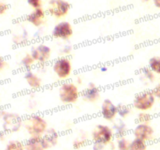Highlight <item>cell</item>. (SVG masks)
I'll return each mask as SVG.
<instances>
[{
  "instance_id": "35",
  "label": "cell",
  "mask_w": 160,
  "mask_h": 150,
  "mask_svg": "<svg viewBox=\"0 0 160 150\" xmlns=\"http://www.w3.org/2000/svg\"><path fill=\"white\" fill-rule=\"evenodd\" d=\"M142 1H145V2H148V1H150V0H142Z\"/></svg>"
},
{
  "instance_id": "10",
  "label": "cell",
  "mask_w": 160,
  "mask_h": 150,
  "mask_svg": "<svg viewBox=\"0 0 160 150\" xmlns=\"http://www.w3.org/2000/svg\"><path fill=\"white\" fill-rule=\"evenodd\" d=\"M133 134L136 138L147 142L153 138L154 130L148 123H138L134 129Z\"/></svg>"
},
{
  "instance_id": "19",
  "label": "cell",
  "mask_w": 160,
  "mask_h": 150,
  "mask_svg": "<svg viewBox=\"0 0 160 150\" xmlns=\"http://www.w3.org/2000/svg\"><path fill=\"white\" fill-rule=\"evenodd\" d=\"M34 63H35V60L33 59V57L30 53L25 55L21 59V61H20V65L26 70H31V69L32 68Z\"/></svg>"
},
{
  "instance_id": "8",
  "label": "cell",
  "mask_w": 160,
  "mask_h": 150,
  "mask_svg": "<svg viewBox=\"0 0 160 150\" xmlns=\"http://www.w3.org/2000/svg\"><path fill=\"white\" fill-rule=\"evenodd\" d=\"M51 53V48L48 45H45V44H40L37 46L33 47L30 54L35 60V62L43 65L50 59Z\"/></svg>"
},
{
  "instance_id": "34",
  "label": "cell",
  "mask_w": 160,
  "mask_h": 150,
  "mask_svg": "<svg viewBox=\"0 0 160 150\" xmlns=\"http://www.w3.org/2000/svg\"><path fill=\"white\" fill-rule=\"evenodd\" d=\"M5 113H6V112H5V111L3 110L2 108H0V118H1V117H2L3 116H4Z\"/></svg>"
},
{
  "instance_id": "24",
  "label": "cell",
  "mask_w": 160,
  "mask_h": 150,
  "mask_svg": "<svg viewBox=\"0 0 160 150\" xmlns=\"http://www.w3.org/2000/svg\"><path fill=\"white\" fill-rule=\"evenodd\" d=\"M130 142L124 137L119 138L117 141V148L118 150H128Z\"/></svg>"
},
{
  "instance_id": "32",
  "label": "cell",
  "mask_w": 160,
  "mask_h": 150,
  "mask_svg": "<svg viewBox=\"0 0 160 150\" xmlns=\"http://www.w3.org/2000/svg\"><path fill=\"white\" fill-rule=\"evenodd\" d=\"M93 150H105V145L99 143H94Z\"/></svg>"
},
{
  "instance_id": "11",
  "label": "cell",
  "mask_w": 160,
  "mask_h": 150,
  "mask_svg": "<svg viewBox=\"0 0 160 150\" xmlns=\"http://www.w3.org/2000/svg\"><path fill=\"white\" fill-rule=\"evenodd\" d=\"M101 115L106 120L112 121L117 115V106L109 98L103 100L101 106Z\"/></svg>"
},
{
  "instance_id": "4",
  "label": "cell",
  "mask_w": 160,
  "mask_h": 150,
  "mask_svg": "<svg viewBox=\"0 0 160 150\" xmlns=\"http://www.w3.org/2000/svg\"><path fill=\"white\" fill-rule=\"evenodd\" d=\"M114 136L113 131L109 126L98 124L94 128L92 132V138L94 143L107 145L111 142Z\"/></svg>"
},
{
  "instance_id": "7",
  "label": "cell",
  "mask_w": 160,
  "mask_h": 150,
  "mask_svg": "<svg viewBox=\"0 0 160 150\" xmlns=\"http://www.w3.org/2000/svg\"><path fill=\"white\" fill-rule=\"evenodd\" d=\"M73 34L72 24L69 21H61L53 28L52 35L53 38L62 40H69Z\"/></svg>"
},
{
  "instance_id": "9",
  "label": "cell",
  "mask_w": 160,
  "mask_h": 150,
  "mask_svg": "<svg viewBox=\"0 0 160 150\" xmlns=\"http://www.w3.org/2000/svg\"><path fill=\"white\" fill-rule=\"evenodd\" d=\"M4 130L11 132H16L21 126V120L18 114L13 112H6L2 117Z\"/></svg>"
},
{
  "instance_id": "26",
  "label": "cell",
  "mask_w": 160,
  "mask_h": 150,
  "mask_svg": "<svg viewBox=\"0 0 160 150\" xmlns=\"http://www.w3.org/2000/svg\"><path fill=\"white\" fill-rule=\"evenodd\" d=\"M28 4L33 9H38L42 6V0H27Z\"/></svg>"
},
{
  "instance_id": "5",
  "label": "cell",
  "mask_w": 160,
  "mask_h": 150,
  "mask_svg": "<svg viewBox=\"0 0 160 150\" xmlns=\"http://www.w3.org/2000/svg\"><path fill=\"white\" fill-rule=\"evenodd\" d=\"M52 70L59 79H67L72 73L71 61L66 56L59 57L52 64Z\"/></svg>"
},
{
  "instance_id": "22",
  "label": "cell",
  "mask_w": 160,
  "mask_h": 150,
  "mask_svg": "<svg viewBox=\"0 0 160 150\" xmlns=\"http://www.w3.org/2000/svg\"><path fill=\"white\" fill-rule=\"evenodd\" d=\"M5 150H25L24 145L20 141H10L6 145Z\"/></svg>"
},
{
  "instance_id": "30",
  "label": "cell",
  "mask_w": 160,
  "mask_h": 150,
  "mask_svg": "<svg viewBox=\"0 0 160 150\" xmlns=\"http://www.w3.org/2000/svg\"><path fill=\"white\" fill-rule=\"evenodd\" d=\"M8 63L6 62V59L2 57V56H0V71H2L6 67H7Z\"/></svg>"
},
{
  "instance_id": "20",
  "label": "cell",
  "mask_w": 160,
  "mask_h": 150,
  "mask_svg": "<svg viewBox=\"0 0 160 150\" xmlns=\"http://www.w3.org/2000/svg\"><path fill=\"white\" fill-rule=\"evenodd\" d=\"M148 68L154 73L160 74V56H154L149 59Z\"/></svg>"
},
{
  "instance_id": "17",
  "label": "cell",
  "mask_w": 160,
  "mask_h": 150,
  "mask_svg": "<svg viewBox=\"0 0 160 150\" xmlns=\"http://www.w3.org/2000/svg\"><path fill=\"white\" fill-rule=\"evenodd\" d=\"M114 133V135L117 136V138L124 137L125 134L127 133V127L126 124L121 120H117L113 124V129H112Z\"/></svg>"
},
{
  "instance_id": "21",
  "label": "cell",
  "mask_w": 160,
  "mask_h": 150,
  "mask_svg": "<svg viewBox=\"0 0 160 150\" xmlns=\"http://www.w3.org/2000/svg\"><path fill=\"white\" fill-rule=\"evenodd\" d=\"M131 107L124 104H120L117 106V114L121 117L122 119H124L128 117L131 113Z\"/></svg>"
},
{
  "instance_id": "14",
  "label": "cell",
  "mask_w": 160,
  "mask_h": 150,
  "mask_svg": "<svg viewBox=\"0 0 160 150\" xmlns=\"http://www.w3.org/2000/svg\"><path fill=\"white\" fill-rule=\"evenodd\" d=\"M48 148L42 137H31L24 145L25 150H45Z\"/></svg>"
},
{
  "instance_id": "23",
  "label": "cell",
  "mask_w": 160,
  "mask_h": 150,
  "mask_svg": "<svg viewBox=\"0 0 160 150\" xmlns=\"http://www.w3.org/2000/svg\"><path fill=\"white\" fill-rule=\"evenodd\" d=\"M137 120L139 123H148L152 120V116L146 111H142L138 115Z\"/></svg>"
},
{
  "instance_id": "16",
  "label": "cell",
  "mask_w": 160,
  "mask_h": 150,
  "mask_svg": "<svg viewBox=\"0 0 160 150\" xmlns=\"http://www.w3.org/2000/svg\"><path fill=\"white\" fill-rule=\"evenodd\" d=\"M42 137V138L44 139V141L45 142V143L47 144L48 148H49L50 146L55 145L57 143L59 134L56 132V130L52 129V128H50V129H47L46 131H45V132L44 133V134Z\"/></svg>"
},
{
  "instance_id": "13",
  "label": "cell",
  "mask_w": 160,
  "mask_h": 150,
  "mask_svg": "<svg viewBox=\"0 0 160 150\" xmlns=\"http://www.w3.org/2000/svg\"><path fill=\"white\" fill-rule=\"evenodd\" d=\"M101 96L100 89L94 84H90L87 88L84 89L81 93L83 100L88 102H95Z\"/></svg>"
},
{
  "instance_id": "1",
  "label": "cell",
  "mask_w": 160,
  "mask_h": 150,
  "mask_svg": "<svg viewBox=\"0 0 160 150\" xmlns=\"http://www.w3.org/2000/svg\"><path fill=\"white\" fill-rule=\"evenodd\" d=\"M81 92L78 85L73 82L62 83L59 88V98L62 103L66 105L73 104L79 98Z\"/></svg>"
},
{
  "instance_id": "15",
  "label": "cell",
  "mask_w": 160,
  "mask_h": 150,
  "mask_svg": "<svg viewBox=\"0 0 160 150\" xmlns=\"http://www.w3.org/2000/svg\"><path fill=\"white\" fill-rule=\"evenodd\" d=\"M24 79L31 88L38 89L42 86V80L31 70H27Z\"/></svg>"
},
{
  "instance_id": "33",
  "label": "cell",
  "mask_w": 160,
  "mask_h": 150,
  "mask_svg": "<svg viewBox=\"0 0 160 150\" xmlns=\"http://www.w3.org/2000/svg\"><path fill=\"white\" fill-rule=\"evenodd\" d=\"M153 3H154L155 6L156 8H159L160 9V0H152Z\"/></svg>"
},
{
  "instance_id": "28",
  "label": "cell",
  "mask_w": 160,
  "mask_h": 150,
  "mask_svg": "<svg viewBox=\"0 0 160 150\" xmlns=\"http://www.w3.org/2000/svg\"><path fill=\"white\" fill-rule=\"evenodd\" d=\"M8 9H9V6L6 3L0 2V16L6 13L7 12Z\"/></svg>"
},
{
  "instance_id": "29",
  "label": "cell",
  "mask_w": 160,
  "mask_h": 150,
  "mask_svg": "<svg viewBox=\"0 0 160 150\" xmlns=\"http://www.w3.org/2000/svg\"><path fill=\"white\" fill-rule=\"evenodd\" d=\"M152 92L153 95H155L156 98H158L160 99V82L153 88V90Z\"/></svg>"
},
{
  "instance_id": "18",
  "label": "cell",
  "mask_w": 160,
  "mask_h": 150,
  "mask_svg": "<svg viewBox=\"0 0 160 150\" xmlns=\"http://www.w3.org/2000/svg\"><path fill=\"white\" fill-rule=\"evenodd\" d=\"M146 147V142L134 138V140L130 142L128 150H145Z\"/></svg>"
},
{
  "instance_id": "3",
  "label": "cell",
  "mask_w": 160,
  "mask_h": 150,
  "mask_svg": "<svg viewBox=\"0 0 160 150\" xmlns=\"http://www.w3.org/2000/svg\"><path fill=\"white\" fill-rule=\"evenodd\" d=\"M156 98L152 91H145L134 97L133 106L138 110L148 111L153 107Z\"/></svg>"
},
{
  "instance_id": "6",
  "label": "cell",
  "mask_w": 160,
  "mask_h": 150,
  "mask_svg": "<svg viewBox=\"0 0 160 150\" xmlns=\"http://www.w3.org/2000/svg\"><path fill=\"white\" fill-rule=\"evenodd\" d=\"M70 2L66 0H50L48 2V12L52 17L59 19L66 17L70 11Z\"/></svg>"
},
{
  "instance_id": "2",
  "label": "cell",
  "mask_w": 160,
  "mask_h": 150,
  "mask_svg": "<svg viewBox=\"0 0 160 150\" xmlns=\"http://www.w3.org/2000/svg\"><path fill=\"white\" fill-rule=\"evenodd\" d=\"M25 128L31 137H42L47 130V122L40 115H32L24 123Z\"/></svg>"
},
{
  "instance_id": "31",
  "label": "cell",
  "mask_w": 160,
  "mask_h": 150,
  "mask_svg": "<svg viewBox=\"0 0 160 150\" xmlns=\"http://www.w3.org/2000/svg\"><path fill=\"white\" fill-rule=\"evenodd\" d=\"M62 54H64V55H68V54H70V52H71V51H72V47L70 46V45H66V46H64L63 48H62Z\"/></svg>"
},
{
  "instance_id": "12",
  "label": "cell",
  "mask_w": 160,
  "mask_h": 150,
  "mask_svg": "<svg viewBox=\"0 0 160 150\" xmlns=\"http://www.w3.org/2000/svg\"><path fill=\"white\" fill-rule=\"evenodd\" d=\"M26 20L28 23H31L33 26L36 28H40L44 24L45 20V12L42 7L34 9L30 14L26 17Z\"/></svg>"
},
{
  "instance_id": "25",
  "label": "cell",
  "mask_w": 160,
  "mask_h": 150,
  "mask_svg": "<svg viewBox=\"0 0 160 150\" xmlns=\"http://www.w3.org/2000/svg\"><path fill=\"white\" fill-rule=\"evenodd\" d=\"M142 74L143 76L146 78L147 80L150 81V82H153L155 80V74L149 68H144L142 70Z\"/></svg>"
},
{
  "instance_id": "27",
  "label": "cell",
  "mask_w": 160,
  "mask_h": 150,
  "mask_svg": "<svg viewBox=\"0 0 160 150\" xmlns=\"http://www.w3.org/2000/svg\"><path fill=\"white\" fill-rule=\"evenodd\" d=\"M86 143V140L84 139H77L76 141H74V142L73 143V147L75 149H78V148H81V147L84 146Z\"/></svg>"
}]
</instances>
